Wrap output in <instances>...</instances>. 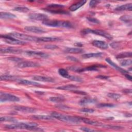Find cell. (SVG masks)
<instances>
[{"label":"cell","instance_id":"6da1fadb","mask_svg":"<svg viewBox=\"0 0 132 132\" xmlns=\"http://www.w3.org/2000/svg\"><path fill=\"white\" fill-rule=\"evenodd\" d=\"M38 126V124L36 123L29 122V123H20L16 124H12L10 125H7L5 127L9 129H27L32 130H38L36 128Z\"/></svg>","mask_w":132,"mask_h":132},{"label":"cell","instance_id":"7a4b0ae2","mask_svg":"<svg viewBox=\"0 0 132 132\" xmlns=\"http://www.w3.org/2000/svg\"><path fill=\"white\" fill-rule=\"evenodd\" d=\"M51 116L54 118H55L56 119H58L59 120L64 121V122L78 123L81 121V118L80 117L64 115L55 111H54L51 113Z\"/></svg>","mask_w":132,"mask_h":132},{"label":"cell","instance_id":"3957f363","mask_svg":"<svg viewBox=\"0 0 132 132\" xmlns=\"http://www.w3.org/2000/svg\"><path fill=\"white\" fill-rule=\"evenodd\" d=\"M42 23L47 26L51 27H72V24L68 21H58V20H46L42 22Z\"/></svg>","mask_w":132,"mask_h":132},{"label":"cell","instance_id":"277c9868","mask_svg":"<svg viewBox=\"0 0 132 132\" xmlns=\"http://www.w3.org/2000/svg\"><path fill=\"white\" fill-rule=\"evenodd\" d=\"M81 32L84 35L88 34L90 33L93 34H95L97 35L103 36L109 40H111L112 39V37L108 32H106L105 31L100 30V29H91L89 28H86L82 30Z\"/></svg>","mask_w":132,"mask_h":132},{"label":"cell","instance_id":"5b68a950","mask_svg":"<svg viewBox=\"0 0 132 132\" xmlns=\"http://www.w3.org/2000/svg\"><path fill=\"white\" fill-rule=\"evenodd\" d=\"M8 36L13 37L14 38L17 39H22L25 41H35V42H38V38L29 36L27 35L19 33V32H11L10 33Z\"/></svg>","mask_w":132,"mask_h":132},{"label":"cell","instance_id":"8992f818","mask_svg":"<svg viewBox=\"0 0 132 132\" xmlns=\"http://www.w3.org/2000/svg\"><path fill=\"white\" fill-rule=\"evenodd\" d=\"M0 101L1 102L10 101V102H18L20 101L19 97L13 94L2 92L0 93Z\"/></svg>","mask_w":132,"mask_h":132},{"label":"cell","instance_id":"52a82bcc","mask_svg":"<svg viewBox=\"0 0 132 132\" xmlns=\"http://www.w3.org/2000/svg\"><path fill=\"white\" fill-rule=\"evenodd\" d=\"M1 38L4 39L5 42L10 44H16V45H23L26 43L25 42L21 41L19 39L11 37L8 35L7 36H1Z\"/></svg>","mask_w":132,"mask_h":132},{"label":"cell","instance_id":"ba28073f","mask_svg":"<svg viewBox=\"0 0 132 132\" xmlns=\"http://www.w3.org/2000/svg\"><path fill=\"white\" fill-rule=\"evenodd\" d=\"M40 65L36 62L32 61H21L17 64V67L20 68H36Z\"/></svg>","mask_w":132,"mask_h":132},{"label":"cell","instance_id":"9c48e42d","mask_svg":"<svg viewBox=\"0 0 132 132\" xmlns=\"http://www.w3.org/2000/svg\"><path fill=\"white\" fill-rule=\"evenodd\" d=\"M25 54L29 56H34L39 58H47L48 55L41 52H37V51H26L24 52Z\"/></svg>","mask_w":132,"mask_h":132},{"label":"cell","instance_id":"30bf717a","mask_svg":"<svg viewBox=\"0 0 132 132\" xmlns=\"http://www.w3.org/2000/svg\"><path fill=\"white\" fill-rule=\"evenodd\" d=\"M14 108L15 110L25 113H34L35 112L36 109L29 107H26L23 106H14Z\"/></svg>","mask_w":132,"mask_h":132},{"label":"cell","instance_id":"8fae6325","mask_svg":"<svg viewBox=\"0 0 132 132\" xmlns=\"http://www.w3.org/2000/svg\"><path fill=\"white\" fill-rule=\"evenodd\" d=\"M29 18L34 20H37V21H44L47 19V16L44 14L42 13H31L28 15Z\"/></svg>","mask_w":132,"mask_h":132},{"label":"cell","instance_id":"7c38bea8","mask_svg":"<svg viewBox=\"0 0 132 132\" xmlns=\"http://www.w3.org/2000/svg\"><path fill=\"white\" fill-rule=\"evenodd\" d=\"M0 51L2 53H12V54H19L22 53V50L21 49L16 48L14 47H6L1 48Z\"/></svg>","mask_w":132,"mask_h":132},{"label":"cell","instance_id":"4fadbf2b","mask_svg":"<svg viewBox=\"0 0 132 132\" xmlns=\"http://www.w3.org/2000/svg\"><path fill=\"white\" fill-rule=\"evenodd\" d=\"M24 29L26 31L38 34L43 33L46 31L43 28L37 26H26L24 27Z\"/></svg>","mask_w":132,"mask_h":132},{"label":"cell","instance_id":"5bb4252c","mask_svg":"<svg viewBox=\"0 0 132 132\" xmlns=\"http://www.w3.org/2000/svg\"><path fill=\"white\" fill-rule=\"evenodd\" d=\"M92 44L95 47L101 49H106L108 47V45L104 41L100 40H94L92 41Z\"/></svg>","mask_w":132,"mask_h":132},{"label":"cell","instance_id":"9a60e30c","mask_svg":"<svg viewBox=\"0 0 132 132\" xmlns=\"http://www.w3.org/2000/svg\"><path fill=\"white\" fill-rule=\"evenodd\" d=\"M32 79L35 80L44 82H52L54 81V79L52 77L43 76H35L32 77Z\"/></svg>","mask_w":132,"mask_h":132},{"label":"cell","instance_id":"2e32d148","mask_svg":"<svg viewBox=\"0 0 132 132\" xmlns=\"http://www.w3.org/2000/svg\"><path fill=\"white\" fill-rule=\"evenodd\" d=\"M81 121L84 122V123L89 124V125H93V126H103V124L100 123L97 121H94V120H90L88 119H86V118H81Z\"/></svg>","mask_w":132,"mask_h":132},{"label":"cell","instance_id":"e0dca14e","mask_svg":"<svg viewBox=\"0 0 132 132\" xmlns=\"http://www.w3.org/2000/svg\"><path fill=\"white\" fill-rule=\"evenodd\" d=\"M86 3V1H85V0L80 1L73 5H72L70 7L69 9L71 11H76V10L79 9L80 7L82 6Z\"/></svg>","mask_w":132,"mask_h":132},{"label":"cell","instance_id":"ac0fdd59","mask_svg":"<svg viewBox=\"0 0 132 132\" xmlns=\"http://www.w3.org/2000/svg\"><path fill=\"white\" fill-rule=\"evenodd\" d=\"M106 61L109 64H110L112 67H113L114 69H116L117 70L120 71V72H121V73H123V74L127 73L128 72H127V71H126V70H125L122 69V68H120V67L118 66L116 63H114L112 61H111L110 59H109V58H106Z\"/></svg>","mask_w":132,"mask_h":132},{"label":"cell","instance_id":"d6986e66","mask_svg":"<svg viewBox=\"0 0 132 132\" xmlns=\"http://www.w3.org/2000/svg\"><path fill=\"white\" fill-rule=\"evenodd\" d=\"M96 100L94 98H88V97H85L82 99H81L79 101V104L80 105H86L89 104H92L95 102H96Z\"/></svg>","mask_w":132,"mask_h":132},{"label":"cell","instance_id":"ffe728a7","mask_svg":"<svg viewBox=\"0 0 132 132\" xmlns=\"http://www.w3.org/2000/svg\"><path fill=\"white\" fill-rule=\"evenodd\" d=\"M60 40L57 37H41L38 38V42H53Z\"/></svg>","mask_w":132,"mask_h":132},{"label":"cell","instance_id":"44dd1931","mask_svg":"<svg viewBox=\"0 0 132 132\" xmlns=\"http://www.w3.org/2000/svg\"><path fill=\"white\" fill-rule=\"evenodd\" d=\"M20 78H17L15 76L12 75H1L0 77V79L1 80H6V81H16L18 80Z\"/></svg>","mask_w":132,"mask_h":132},{"label":"cell","instance_id":"7402d4cb","mask_svg":"<svg viewBox=\"0 0 132 132\" xmlns=\"http://www.w3.org/2000/svg\"><path fill=\"white\" fill-rule=\"evenodd\" d=\"M18 83L22 85H33V86H38L40 85V84L38 82L26 80V79H19L18 81Z\"/></svg>","mask_w":132,"mask_h":132},{"label":"cell","instance_id":"603a6c76","mask_svg":"<svg viewBox=\"0 0 132 132\" xmlns=\"http://www.w3.org/2000/svg\"><path fill=\"white\" fill-rule=\"evenodd\" d=\"M103 54L102 53H88L83 54L81 57L84 59L87 58H90L92 57H98L102 56Z\"/></svg>","mask_w":132,"mask_h":132},{"label":"cell","instance_id":"cb8c5ba5","mask_svg":"<svg viewBox=\"0 0 132 132\" xmlns=\"http://www.w3.org/2000/svg\"><path fill=\"white\" fill-rule=\"evenodd\" d=\"M118 11H123V10H129L131 11L132 9L131 4H126L125 5H123L122 6H119L115 9Z\"/></svg>","mask_w":132,"mask_h":132},{"label":"cell","instance_id":"d4e9b609","mask_svg":"<svg viewBox=\"0 0 132 132\" xmlns=\"http://www.w3.org/2000/svg\"><path fill=\"white\" fill-rule=\"evenodd\" d=\"M32 117L35 119L40 120H50L53 119V117L51 116L48 115H35Z\"/></svg>","mask_w":132,"mask_h":132},{"label":"cell","instance_id":"484cf974","mask_svg":"<svg viewBox=\"0 0 132 132\" xmlns=\"http://www.w3.org/2000/svg\"><path fill=\"white\" fill-rule=\"evenodd\" d=\"M0 18L1 19H13L16 18V15L9 12H1L0 13Z\"/></svg>","mask_w":132,"mask_h":132},{"label":"cell","instance_id":"4316f807","mask_svg":"<svg viewBox=\"0 0 132 132\" xmlns=\"http://www.w3.org/2000/svg\"><path fill=\"white\" fill-rule=\"evenodd\" d=\"M77 86L74 85H67L65 86H60L57 88V89H60V90H72L73 89H75L77 88Z\"/></svg>","mask_w":132,"mask_h":132},{"label":"cell","instance_id":"83f0119b","mask_svg":"<svg viewBox=\"0 0 132 132\" xmlns=\"http://www.w3.org/2000/svg\"><path fill=\"white\" fill-rule=\"evenodd\" d=\"M65 52L70 53H80L83 52V50L82 49L79 48H74V47H68L65 48Z\"/></svg>","mask_w":132,"mask_h":132},{"label":"cell","instance_id":"f1b7e54d","mask_svg":"<svg viewBox=\"0 0 132 132\" xmlns=\"http://www.w3.org/2000/svg\"><path fill=\"white\" fill-rule=\"evenodd\" d=\"M98 67H100V65H91L90 67H88L86 68L81 69V70H78V72H82V71H97V68Z\"/></svg>","mask_w":132,"mask_h":132},{"label":"cell","instance_id":"f546056e","mask_svg":"<svg viewBox=\"0 0 132 132\" xmlns=\"http://www.w3.org/2000/svg\"><path fill=\"white\" fill-rule=\"evenodd\" d=\"M132 53L131 52H124V53H121L117 55L116 58L117 59H121L125 57H131Z\"/></svg>","mask_w":132,"mask_h":132},{"label":"cell","instance_id":"4dcf8cb0","mask_svg":"<svg viewBox=\"0 0 132 132\" xmlns=\"http://www.w3.org/2000/svg\"><path fill=\"white\" fill-rule=\"evenodd\" d=\"M1 122H16V120L10 117H2L0 118Z\"/></svg>","mask_w":132,"mask_h":132},{"label":"cell","instance_id":"1f68e13d","mask_svg":"<svg viewBox=\"0 0 132 132\" xmlns=\"http://www.w3.org/2000/svg\"><path fill=\"white\" fill-rule=\"evenodd\" d=\"M50 101L53 102H56V103H60L64 101V99L61 97H58V96H54V97H51L49 98Z\"/></svg>","mask_w":132,"mask_h":132},{"label":"cell","instance_id":"d6a6232c","mask_svg":"<svg viewBox=\"0 0 132 132\" xmlns=\"http://www.w3.org/2000/svg\"><path fill=\"white\" fill-rule=\"evenodd\" d=\"M58 73L60 74V75L66 78H67L69 75L68 71L64 69H59L58 70Z\"/></svg>","mask_w":132,"mask_h":132},{"label":"cell","instance_id":"836d02e7","mask_svg":"<svg viewBox=\"0 0 132 132\" xmlns=\"http://www.w3.org/2000/svg\"><path fill=\"white\" fill-rule=\"evenodd\" d=\"M120 19L123 22H124L126 23H129V22H130L131 21V15H124L121 16Z\"/></svg>","mask_w":132,"mask_h":132},{"label":"cell","instance_id":"e575fe53","mask_svg":"<svg viewBox=\"0 0 132 132\" xmlns=\"http://www.w3.org/2000/svg\"><path fill=\"white\" fill-rule=\"evenodd\" d=\"M107 96L112 98L113 100H118L120 98L121 95L118 93H109L107 94Z\"/></svg>","mask_w":132,"mask_h":132},{"label":"cell","instance_id":"d590c367","mask_svg":"<svg viewBox=\"0 0 132 132\" xmlns=\"http://www.w3.org/2000/svg\"><path fill=\"white\" fill-rule=\"evenodd\" d=\"M47 7L48 8V9H53V8H58V9H60V8H62L63 7H64V6L61 4H50L47 6Z\"/></svg>","mask_w":132,"mask_h":132},{"label":"cell","instance_id":"8d00e7d4","mask_svg":"<svg viewBox=\"0 0 132 132\" xmlns=\"http://www.w3.org/2000/svg\"><path fill=\"white\" fill-rule=\"evenodd\" d=\"M15 11L21 12H26L27 11H29V9L26 7H16L14 8L13 9Z\"/></svg>","mask_w":132,"mask_h":132},{"label":"cell","instance_id":"74e56055","mask_svg":"<svg viewBox=\"0 0 132 132\" xmlns=\"http://www.w3.org/2000/svg\"><path fill=\"white\" fill-rule=\"evenodd\" d=\"M69 79H70L71 80H73V81H79V82H81L82 81V79L81 77H78V76H72V75H69V76L67 78Z\"/></svg>","mask_w":132,"mask_h":132},{"label":"cell","instance_id":"f35d334b","mask_svg":"<svg viewBox=\"0 0 132 132\" xmlns=\"http://www.w3.org/2000/svg\"><path fill=\"white\" fill-rule=\"evenodd\" d=\"M132 63V60L131 59H124L121 62V64L122 66H127L131 65Z\"/></svg>","mask_w":132,"mask_h":132},{"label":"cell","instance_id":"ab89813d","mask_svg":"<svg viewBox=\"0 0 132 132\" xmlns=\"http://www.w3.org/2000/svg\"><path fill=\"white\" fill-rule=\"evenodd\" d=\"M103 127L106 128H111V129H119L121 128L122 127L119 126H115V125H104L103 124Z\"/></svg>","mask_w":132,"mask_h":132},{"label":"cell","instance_id":"60d3db41","mask_svg":"<svg viewBox=\"0 0 132 132\" xmlns=\"http://www.w3.org/2000/svg\"><path fill=\"white\" fill-rule=\"evenodd\" d=\"M48 11L51 12V13H58V14H67L68 13L67 12L63 11V10H48Z\"/></svg>","mask_w":132,"mask_h":132},{"label":"cell","instance_id":"b9f144b4","mask_svg":"<svg viewBox=\"0 0 132 132\" xmlns=\"http://www.w3.org/2000/svg\"><path fill=\"white\" fill-rule=\"evenodd\" d=\"M100 107H112L114 106V105L109 103H101L97 105Z\"/></svg>","mask_w":132,"mask_h":132},{"label":"cell","instance_id":"7bdbcfd3","mask_svg":"<svg viewBox=\"0 0 132 132\" xmlns=\"http://www.w3.org/2000/svg\"><path fill=\"white\" fill-rule=\"evenodd\" d=\"M80 111L82 112H85V113H93V112H94V110L92 109L84 108L81 109L80 110Z\"/></svg>","mask_w":132,"mask_h":132},{"label":"cell","instance_id":"ee69618b","mask_svg":"<svg viewBox=\"0 0 132 132\" xmlns=\"http://www.w3.org/2000/svg\"><path fill=\"white\" fill-rule=\"evenodd\" d=\"M80 130H82L84 131H86V132H92V131H97L96 130L91 129V128H89L88 127H80Z\"/></svg>","mask_w":132,"mask_h":132},{"label":"cell","instance_id":"f6af8a7d","mask_svg":"<svg viewBox=\"0 0 132 132\" xmlns=\"http://www.w3.org/2000/svg\"><path fill=\"white\" fill-rule=\"evenodd\" d=\"M44 47L47 49H50V50H55L57 48H58V46L56 45H53V44H48V45H46Z\"/></svg>","mask_w":132,"mask_h":132},{"label":"cell","instance_id":"bcb514c9","mask_svg":"<svg viewBox=\"0 0 132 132\" xmlns=\"http://www.w3.org/2000/svg\"><path fill=\"white\" fill-rule=\"evenodd\" d=\"M87 19L89 21L94 23H96V24H99L100 22L98 20H97L96 19L94 18H92V17H88L87 18Z\"/></svg>","mask_w":132,"mask_h":132},{"label":"cell","instance_id":"7dc6e473","mask_svg":"<svg viewBox=\"0 0 132 132\" xmlns=\"http://www.w3.org/2000/svg\"><path fill=\"white\" fill-rule=\"evenodd\" d=\"M9 59L11 61H14V62H20V61L21 62V61L22 60L21 58H20L19 57H11V58H10Z\"/></svg>","mask_w":132,"mask_h":132},{"label":"cell","instance_id":"c3c4849f","mask_svg":"<svg viewBox=\"0 0 132 132\" xmlns=\"http://www.w3.org/2000/svg\"><path fill=\"white\" fill-rule=\"evenodd\" d=\"M110 45L113 48H115V49H117L119 47V44L117 42H113V43L110 44Z\"/></svg>","mask_w":132,"mask_h":132},{"label":"cell","instance_id":"681fc988","mask_svg":"<svg viewBox=\"0 0 132 132\" xmlns=\"http://www.w3.org/2000/svg\"><path fill=\"white\" fill-rule=\"evenodd\" d=\"M97 3H98V2L97 1H91L90 2L89 5L90 7H94L95 6H96V4H97Z\"/></svg>","mask_w":132,"mask_h":132},{"label":"cell","instance_id":"f907efd6","mask_svg":"<svg viewBox=\"0 0 132 132\" xmlns=\"http://www.w3.org/2000/svg\"><path fill=\"white\" fill-rule=\"evenodd\" d=\"M67 58L68 59L70 60H71V61H75V62L78 61V60L76 58H75L74 57H73V56H68L67 57Z\"/></svg>","mask_w":132,"mask_h":132},{"label":"cell","instance_id":"816d5d0a","mask_svg":"<svg viewBox=\"0 0 132 132\" xmlns=\"http://www.w3.org/2000/svg\"><path fill=\"white\" fill-rule=\"evenodd\" d=\"M71 91H73L75 93H78V94H81V95H86V93L84 92V91H79V90H71Z\"/></svg>","mask_w":132,"mask_h":132},{"label":"cell","instance_id":"f5cc1de1","mask_svg":"<svg viewBox=\"0 0 132 132\" xmlns=\"http://www.w3.org/2000/svg\"><path fill=\"white\" fill-rule=\"evenodd\" d=\"M57 108H60V109H69L70 108L66 106H64V105H57L56 106Z\"/></svg>","mask_w":132,"mask_h":132},{"label":"cell","instance_id":"db71d44e","mask_svg":"<svg viewBox=\"0 0 132 132\" xmlns=\"http://www.w3.org/2000/svg\"><path fill=\"white\" fill-rule=\"evenodd\" d=\"M97 78H100V79H106L108 78V76H103V75H98L97 76H96Z\"/></svg>","mask_w":132,"mask_h":132},{"label":"cell","instance_id":"11a10c76","mask_svg":"<svg viewBox=\"0 0 132 132\" xmlns=\"http://www.w3.org/2000/svg\"><path fill=\"white\" fill-rule=\"evenodd\" d=\"M125 76L126 77V78H127L128 79H129V80H132V77H131V76L130 75H129V74H125Z\"/></svg>","mask_w":132,"mask_h":132},{"label":"cell","instance_id":"9f6ffc18","mask_svg":"<svg viewBox=\"0 0 132 132\" xmlns=\"http://www.w3.org/2000/svg\"><path fill=\"white\" fill-rule=\"evenodd\" d=\"M123 92H124L126 93H130L131 92V89H126V90H124L123 91Z\"/></svg>","mask_w":132,"mask_h":132}]
</instances>
